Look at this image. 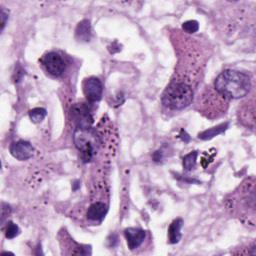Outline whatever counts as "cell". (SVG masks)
<instances>
[{"mask_svg": "<svg viewBox=\"0 0 256 256\" xmlns=\"http://www.w3.org/2000/svg\"><path fill=\"white\" fill-rule=\"evenodd\" d=\"M108 207L103 202L92 203L86 213V216L91 221H102L107 214Z\"/></svg>", "mask_w": 256, "mask_h": 256, "instance_id": "obj_9", "label": "cell"}, {"mask_svg": "<svg viewBox=\"0 0 256 256\" xmlns=\"http://www.w3.org/2000/svg\"><path fill=\"white\" fill-rule=\"evenodd\" d=\"M0 17H1V30H3L4 27H5L6 21L8 19V12L4 8H1V12H0Z\"/></svg>", "mask_w": 256, "mask_h": 256, "instance_id": "obj_17", "label": "cell"}, {"mask_svg": "<svg viewBox=\"0 0 256 256\" xmlns=\"http://www.w3.org/2000/svg\"><path fill=\"white\" fill-rule=\"evenodd\" d=\"M214 87L222 96L230 99H239L248 94L251 81L247 74L237 70H225L214 81Z\"/></svg>", "mask_w": 256, "mask_h": 256, "instance_id": "obj_1", "label": "cell"}, {"mask_svg": "<svg viewBox=\"0 0 256 256\" xmlns=\"http://www.w3.org/2000/svg\"><path fill=\"white\" fill-rule=\"evenodd\" d=\"M76 38L79 41H89L91 37V25L88 20H82L76 27Z\"/></svg>", "mask_w": 256, "mask_h": 256, "instance_id": "obj_11", "label": "cell"}, {"mask_svg": "<svg viewBox=\"0 0 256 256\" xmlns=\"http://www.w3.org/2000/svg\"><path fill=\"white\" fill-rule=\"evenodd\" d=\"M42 64L47 72L53 76H60L65 70V62L56 52H49L42 58Z\"/></svg>", "mask_w": 256, "mask_h": 256, "instance_id": "obj_5", "label": "cell"}, {"mask_svg": "<svg viewBox=\"0 0 256 256\" xmlns=\"http://www.w3.org/2000/svg\"><path fill=\"white\" fill-rule=\"evenodd\" d=\"M20 233V228L13 222H8L5 228V237L7 239H13Z\"/></svg>", "mask_w": 256, "mask_h": 256, "instance_id": "obj_15", "label": "cell"}, {"mask_svg": "<svg viewBox=\"0 0 256 256\" xmlns=\"http://www.w3.org/2000/svg\"><path fill=\"white\" fill-rule=\"evenodd\" d=\"M182 28L187 33H195L199 29V23L196 20H188L182 24Z\"/></svg>", "mask_w": 256, "mask_h": 256, "instance_id": "obj_16", "label": "cell"}, {"mask_svg": "<svg viewBox=\"0 0 256 256\" xmlns=\"http://www.w3.org/2000/svg\"><path fill=\"white\" fill-rule=\"evenodd\" d=\"M183 226V220L181 218L175 219L168 228V240L169 243L175 244L178 243L182 237L181 228Z\"/></svg>", "mask_w": 256, "mask_h": 256, "instance_id": "obj_10", "label": "cell"}, {"mask_svg": "<svg viewBox=\"0 0 256 256\" xmlns=\"http://www.w3.org/2000/svg\"><path fill=\"white\" fill-rule=\"evenodd\" d=\"M197 156H198V152L192 151L183 157V168L186 171H190L195 167L196 161H197Z\"/></svg>", "mask_w": 256, "mask_h": 256, "instance_id": "obj_14", "label": "cell"}, {"mask_svg": "<svg viewBox=\"0 0 256 256\" xmlns=\"http://www.w3.org/2000/svg\"><path fill=\"white\" fill-rule=\"evenodd\" d=\"M180 138L184 141V142H189V140H190V137H189V135L186 133V131H184V130H181V132H180Z\"/></svg>", "mask_w": 256, "mask_h": 256, "instance_id": "obj_18", "label": "cell"}, {"mask_svg": "<svg viewBox=\"0 0 256 256\" xmlns=\"http://www.w3.org/2000/svg\"><path fill=\"white\" fill-rule=\"evenodd\" d=\"M124 236L126 238L128 248L130 250H134L143 243L146 237V233L143 229L129 227L124 230Z\"/></svg>", "mask_w": 256, "mask_h": 256, "instance_id": "obj_8", "label": "cell"}, {"mask_svg": "<svg viewBox=\"0 0 256 256\" xmlns=\"http://www.w3.org/2000/svg\"><path fill=\"white\" fill-rule=\"evenodd\" d=\"M94 135L89 133V129H76L74 133V142L77 149L80 151V157L83 162H89L94 155V144L96 139Z\"/></svg>", "mask_w": 256, "mask_h": 256, "instance_id": "obj_3", "label": "cell"}, {"mask_svg": "<svg viewBox=\"0 0 256 256\" xmlns=\"http://www.w3.org/2000/svg\"><path fill=\"white\" fill-rule=\"evenodd\" d=\"M83 92L88 101L97 102L102 98L103 84L100 79L89 77L83 82Z\"/></svg>", "mask_w": 256, "mask_h": 256, "instance_id": "obj_6", "label": "cell"}, {"mask_svg": "<svg viewBox=\"0 0 256 256\" xmlns=\"http://www.w3.org/2000/svg\"><path fill=\"white\" fill-rule=\"evenodd\" d=\"M46 109L42 107H36L29 111V117L33 123H40L46 117Z\"/></svg>", "mask_w": 256, "mask_h": 256, "instance_id": "obj_13", "label": "cell"}, {"mask_svg": "<svg viewBox=\"0 0 256 256\" xmlns=\"http://www.w3.org/2000/svg\"><path fill=\"white\" fill-rule=\"evenodd\" d=\"M228 125H229L228 123H221L215 127L210 128V129L202 131L201 133L198 134V137L202 140H209V139L223 133L228 128Z\"/></svg>", "mask_w": 256, "mask_h": 256, "instance_id": "obj_12", "label": "cell"}, {"mask_svg": "<svg viewBox=\"0 0 256 256\" xmlns=\"http://www.w3.org/2000/svg\"><path fill=\"white\" fill-rule=\"evenodd\" d=\"M164 106L173 110H182L189 106L193 100L192 88L183 82L171 83L162 94Z\"/></svg>", "mask_w": 256, "mask_h": 256, "instance_id": "obj_2", "label": "cell"}, {"mask_svg": "<svg viewBox=\"0 0 256 256\" xmlns=\"http://www.w3.org/2000/svg\"><path fill=\"white\" fill-rule=\"evenodd\" d=\"M71 118L77 129H90L93 123V117L90 109L84 103H76L71 107L70 110Z\"/></svg>", "mask_w": 256, "mask_h": 256, "instance_id": "obj_4", "label": "cell"}, {"mask_svg": "<svg viewBox=\"0 0 256 256\" xmlns=\"http://www.w3.org/2000/svg\"><path fill=\"white\" fill-rule=\"evenodd\" d=\"M10 153L11 155L20 161H25L30 159L33 156L34 148L30 142L25 140H19L13 142L10 145Z\"/></svg>", "mask_w": 256, "mask_h": 256, "instance_id": "obj_7", "label": "cell"}]
</instances>
